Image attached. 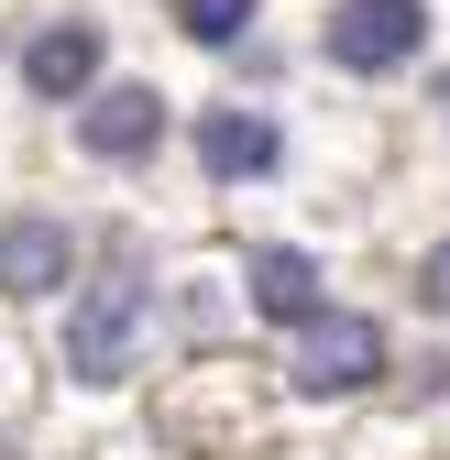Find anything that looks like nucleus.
<instances>
[{"instance_id": "f257e3e1", "label": "nucleus", "mask_w": 450, "mask_h": 460, "mask_svg": "<svg viewBox=\"0 0 450 460\" xmlns=\"http://www.w3.org/2000/svg\"><path fill=\"white\" fill-rule=\"evenodd\" d=\"M374 373H384V329L352 307H319L297 340V394H363Z\"/></svg>"}, {"instance_id": "f03ea898", "label": "nucleus", "mask_w": 450, "mask_h": 460, "mask_svg": "<svg viewBox=\"0 0 450 460\" xmlns=\"http://www.w3.org/2000/svg\"><path fill=\"white\" fill-rule=\"evenodd\" d=\"M418 44H428V12H418V0H341V12H329V66H352V77L407 66Z\"/></svg>"}, {"instance_id": "7ed1b4c3", "label": "nucleus", "mask_w": 450, "mask_h": 460, "mask_svg": "<svg viewBox=\"0 0 450 460\" xmlns=\"http://www.w3.org/2000/svg\"><path fill=\"white\" fill-rule=\"evenodd\" d=\"M132 340H143V285L110 274L99 296L67 318V373H77V384H122V373H132Z\"/></svg>"}, {"instance_id": "20e7f679", "label": "nucleus", "mask_w": 450, "mask_h": 460, "mask_svg": "<svg viewBox=\"0 0 450 460\" xmlns=\"http://www.w3.org/2000/svg\"><path fill=\"white\" fill-rule=\"evenodd\" d=\"M77 143L110 154V164L154 154V143H165V99H154V88H99V99H88V121H77Z\"/></svg>"}, {"instance_id": "39448f33", "label": "nucleus", "mask_w": 450, "mask_h": 460, "mask_svg": "<svg viewBox=\"0 0 450 460\" xmlns=\"http://www.w3.org/2000/svg\"><path fill=\"white\" fill-rule=\"evenodd\" d=\"M67 263H77V242L55 219H12V230H0V285H12V296H55Z\"/></svg>"}, {"instance_id": "423d86ee", "label": "nucleus", "mask_w": 450, "mask_h": 460, "mask_svg": "<svg viewBox=\"0 0 450 460\" xmlns=\"http://www.w3.org/2000/svg\"><path fill=\"white\" fill-rule=\"evenodd\" d=\"M88 77H99V33H88V22H55V33L22 44V88H33V99H77Z\"/></svg>"}, {"instance_id": "0eeeda50", "label": "nucleus", "mask_w": 450, "mask_h": 460, "mask_svg": "<svg viewBox=\"0 0 450 460\" xmlns=\"http://www.w3.org/2000/svg\"><path fill=\"white\" fill-rule=\"evenodd\" d=\"M198 164H209V176H264V164H274V121H264V110H209V121H198Z\"/></svg>"}, {"instance_id": "6e6552de", "label": "nucleus", "mask_w": 450, "mask_h": 460, "mask_svg": "<svg viewBox=\"0 0 450 460\" xmlns=\"http://www.w3.org/2000/svg\"><path fill=\"white\" fill-rule=\"evenodd\" d=\"M242 274H253V307H264V318H297V329L319 318V263H308V252H286V242H264V252H253Z\"/></svg>"}, {"instance_id": "1a4fd4ad", "label": "nucleus", "mask_w": 450, "mask_h": 460, "mask_svg": "<svg viewBox=\"0 0 450 460\" xmlns=\"http://www.w3.org/2000/svg\"><path fill=\"white\" fill-rule=\"evenodd\" d=\"M176 22H187L198 44H242V22H253V0H176Z\"/></svg>"}, {"instance_id": "9d476101", "label": "nucleus", "mask_w": 450, "mask_h": 460, "mask_svg": "<svg viewBox=\"0 0 450 460\" xmlns=\"http://www.w3.org/2000/svg\"><path fill=\"white\" fill-rule=\"evenodd\" d=\"M418 285H428V307H450V242H439V252L418 263Z\"/></svg>"}]
</instances>
